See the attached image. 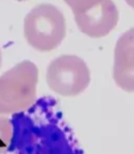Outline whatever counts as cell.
<instances>
[{"mask_svg": "<svg viewBox=\"0 0 134 154\" xmlns=\"http://www.w3.org/2000/svg\"><path fill=\"white\" fill-rule=\"evenodd\" d=\"M39 71L36 64L23 60L0 75V114L26 110L35 103Z\"/></svg>", "mask_w": 134, "mask_h": 154, "instance_id": "obj_1", "label": "cell"}, {"mask_svg": "<svg viewBox=\"0 0 134 154\" xmlns=\"http://www.w3.org/2000/svg\"><path fill=\"white\" fill-rule=\"evenodd\" d=\"M23 32L25 40L33 48L42 53L51 51L66 36L64 15L53 4H39L25 16Z\"/></svg>", "mask_w": 134, "mask_h": 154, "instance_id": "obj_2", "label": "cell"}, {"mask_svg": "<svg viewBox=\"0 0 134 154\" xmlns=\"http://www.w3.org/2000/svg\"><path fill=\"white\" fill-rule=\"evenodd\" d=\"M90 70L86 62L78 56L63 55L49 63L46 82L53 92L63 97H75L90 84Z\"/></svg>", "mask_w": 134, "mask_h": 154, "instance_id": "obj_3", "label": "cell"}, {"mask_svg": "<svg viewBox=\"0 0 134 154\" xmlns=\"http://www.w3.org/2000/svg\"><path fill=\"white\" fill-rule=\"evenodd\" d=\"M75 21L83 34L90 38H102L117 25L120 14L112 0H102L86 12L75 14Z\"/></svg>", "mask_w": 134, "mask_h": 154, "instance_id": "obj_4", "label": "cell"}, {"mask_svg": "<svg viewBox=\"0 0 134 154\" xmlns=\"http://www.w3.org/2000/svg\"><path fill=\"white\" fill-rule=\"evenodd\" d=\"M113 80L126 92H134V27L122 34L114 47Z\"/></svg>", "mask_w": 134, "mask_h": 154, "instance_id": "obj_5", "label": "cell"}, {"mask_svg": "<svg viewBox=\"0 0 134 154\" xmlns=\"http://www.w3.org/2000/svg\"><path fill=\"white\" fill-rule=\"evenodd\" d=\"M13 138V125L5 116H0V154L4 153L10 147Z\"/></svg>", "mask_w": 134, "mask_h": 154, "instance_id": "obj_6", "label": "cell"}, {"mask_svg": "<svg viewBox=\"0 0 134 154\" xmlns=\"http://www.w3.org/2000/svg\"><path fill=\"white\" fill-rule=\"evenodd\" d=\"M64 1L71 8L75 15L90 10L100 3L102 0H64Z\"/></svg>", "mask_w": 134, "mask_h": 154, "instance_id": "obj_7", "label": "cell"}, {"mask_svg": "<svg viewBox=\"0 0 134 154\" xmlns=\"http://www.w3.org/2000/svg\"><path fill=\"white\" fill-rule=\"evenodd\" d=\"M126 1V3L128 4V5H130L131 8H134V0H125Z\"/></svg>", "mask_w": 134, "mask_h": 154, "instance_id": "obj_8", "label": "cell"}, {"mask_svg": "<svg viewBox=\"0 0 134 154\" xmlns=\"http://www.w3.org/2000/svg\"><path fill=\"white\" fill-rule=\"evenodd\" d=\"M1 61H2V56H1V48H0V66H1Z\"/></svg>", "mask_w": 134, "mask_h": 154, "instance_id": "obj_9", "label": "cell"}, {"mask_svg": "<svg viewBox=\"0 0 134 154\" xmlns=\"http://www.w3.org/2000/svg\"><path fill=\"white\" fill-rule=\"evenodd\" d=\"M17 1H25V0H17Z\"/></svg>", "mask_w": 134, "mask_h": 154, "instance_id": "obj_10", "label": "cell"}]
</instances>
